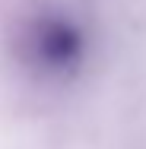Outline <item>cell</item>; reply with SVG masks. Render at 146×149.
Returning a JSON list of instances; mask_svg holds the SVG:
<instances>
[{
  "mask_svg": "<svg viewBox=\"0 0 146 149\" xmlns=\"http://www.w3.org/2000/svg\"><path fill=\"white\" fill-rule=\"evenodd\" d=\"M26 51L41 70L64 73L83 54V35L67 19H38L26 35Z\"/></svg>",
  "mask_w": 146,
  "mask_h": 149,
  "instance_id": "cell-1",
  "label": "cell"
}]
</instances>
